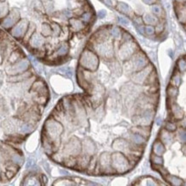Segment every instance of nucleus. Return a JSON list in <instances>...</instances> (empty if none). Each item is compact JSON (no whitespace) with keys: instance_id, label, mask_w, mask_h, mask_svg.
<instances>
[{"instance_id":"nucleus-1","label":"nucleus","mask_w":186,"mask_h":186,"mask_svg":"<svg viewBox=\"0 0 186 186\" xmlns=\"http://www.w3.org/2000/svg\"><path fill=\"white\" fill-rule=\"evenodd\" d=\"M80 64L83 68L91 70V71H94L98 68L99 59H98V57L93 52L85 50L81 56Z\"/></svg>"},{"instance_id":"nucleus-2","label":"nucleus","mask_w":186,"mask_h":186,"mask_svg":"<svg viewBox=\"0 0 186 186\" xmlns=\"http://www.w3.org/2000/svg\"><path fill=\"white\" fill-rule=\"evenodd\" d=\"M45 132L46 137L52 141H54L59 139V137L63 132V127L59 122L53 119L47 120L45 123Z\"/></svg>"},{"instance_id":"nucleus-3","label":"nucleus","mask_w":186,"mask_h":186,"mask_svg":"<svg viewBox=\"0 0 186 186\" xmlns=\"http://www.w3.org/2000/svg\"><path fill=\"white\" fill-rule=\"evenodd\" d=\"M28 66H29L28 61L26 60V59H23V60H21L17 63H16L14 65H12L9 69V72L8 73L12 75V76H16V75H18V74H21V73L26 71L28 69Z\"/></svg>"},{"instance_id":"nucleus-4","label":"nucleus","mask_w":186,"mask_h":186,"mask_svg":"<svg viewBox=\"0 0 186 186\" xmlns=\"http://www.w3.org/2000/svg\"><path fill=\"white\" fill-rule=\"evenodd\" d=\"M113 164L115 169H118L119 171H125L128 167L127 159L121 154H115L113 156Z\"/></svg>"},{"instance_id":"nucleus-5","label":"nucleus","mask_w":186,"mask_h":186,"mask_svg":"<svg viewBox=\"0 0 186 186\" xmlns=\"http://www.w3.org/2000/svg\"><path fill=\"white\" fill-rule=\"evenodd\" d=\"M28 23L26 20H22L20 23H18L11 30V34L16 38H20L23 36L27 30Z\"/></svg>"},{"instance_id":"nucleus-6","label":"nucleus","mask_w":186,"mask_h":186,"mask_svg":"<svg viewBox=\"0 0 186 186\" xmlns=\"http://www.w3.org/2000/svg\"><path fill=\"white\" fill-rule=\"evenodd\" d=\"M132 63V70L136 71V70H140L142 68H144L146 66V64H148L147 59L145 58V56L142 54L136 55L133 59H131Z\"/></svg>"},{"instance_id":"nucleus-7","label":"nucleus","mask_w":186,"mask_h":186,"mask_svg":"<svg viewBox=\"0 0 186 186\" xmlns=\"http://www.w3.org/2000/svg\"><path fill=\"white\" fill-rule=\"evenodd\" d=\"M135 52V44L133 43H125L121 46L119 51V55L122 58V59H129Z\"/></svg>"},{"instance_id":"nucleus-8","label":"nucleus","mask_w":186,"mask_h":186,"mask_svg":"<svg viewBox=\"0 0 186 186\" xmlns=\"http://www.w3.org/2000/svg\"><path fill=\"white\" fill-rule=\"evenodd\" d=\"M18 19H19L18 11L16 10V9H14V10H12V11L10 12V14H9L7 17H5V20L3 21L2 25H3L5 27H6V28H9V27H12L14 24L18 21Z\"/></svg>"},{"instance_id":"nucleus-9","label":"nucleus","mask_w":186,"mask_h":186,"mask_svg":"<svg viewBox=\"0 0 186 186\" xmlns=\"http://www.w3.org/2000/svg\"><path fill=\"white\" fill-rule=\"evenodd\" d=\"M97 51L100 55L104 57H112L113 55V46L111 44H107V43L100 44L98 46Z\"/></svg>"},{"instance_id":"nucleus-10","label":"nucleus","mask_w":186,"mask_h":186,"mask_svg":"<svg viewBox=\"0 0 186 186\" xmlns=\"http://www.w3.org/2000/svg\"><path fill=\"white\" fill-rule=\"evenodd\" d=\"M150 69L146 68L143 70H141L140 72L136 73L133 76V81H135L137 83H142L146 80V78L148 77V73H149Z\"/></svg>"},{"instance_id":"nucleus-11","label":"nucleus","mask_w":186,"mask_h":186,"mask_svg":"<svg viewBox=\"0 0 186 186\" xmlns=\"http://www.w3.org/2000/svg\"><path fill=\"white\" fill-rule=\"evenodd\" d=\"M32 89L34 91H35L36 93H38L41 96H45V95H46V93H47L46 87L41 81H38V82H34V85H33Z\"/></svg>"},{"instance_id":"nucleus-12","label":"nucleus","mask_w":186,"mask_h":186,"mask_svg":"<svg viewBox=\"0 0 186 186\" xmlns=\"http://www.w3.org/2000/svg\"><path fill=\"white\" fill-rule=\"evenodd\" d=\"M43 38L38 34H34L32 36L30 37V45L34 48H39L43 45Z\"/></svg>"},{"instance_id":"nucleus-13","label":"nucleus","mask_w":186,"mask_h":186,"mask_svg":"<svg viewBox=\"0 0 186 186\" xmlns=\"http://www.w3.org/2000/svg\"><path fill=\"white\" fill-rule=\"evenodd\" d=\"M171 110H172V113L174 115V117L176 119H182L184 117V112L181 109V107L177 105L176 103H173L171 106Z\"/></svg>"},{"instance_id":"nucleus-14","label":"nucleus","mask_w":186,"mask_h":186,"mask_svg":"<svg viewBox=\"0 0 186 186\" xmlns=\"http://www.w3.org/2000/svg\"><path fill=\"white\" fill-rule=\"evenodd\" d=\"M70 23L73 30H75V31H80L84 27L83 23L80 20H77V19H71Z\"/></svg>"},{"instance_id":"nucleus-15","label":"nucleus","mask_w":186,"mask_h":186,"mask_svg":"<svg viewBox=\"0 0 186 186\" xmlns=\"http://www.w3.org/2000/svg\"><path fill=\"white\" fill-rule=\"evenodd\" d=\"M165 147L160 141H157L154 144V153L157 155H162L165 153Z\"/></svg>"},{"instance_id":"nucleus-16","label":"nucleus","mask_w":186,"mask_h":186,"mask_svg":"<svg viewBox=\"0 0 186 186\" xmlns=\"http://www.w3.org/2000/svg\"><path fill=\"white\" fill-rule=\"evenodd\" d=\"M10 159L11 161L13 162L15 165L16 166H21L22 164L23 163V158L18 154H16V153H13L10 155Z\"/></svg>"},{"instance_id":"nucleus-17","label":"nucleus","mask_w":186,"mask_h":186,"mask_svg":"<svg viewBox=\"0 0 186 186\" xmlns=\"http://www.w3.org/2000/svg\"><path fill=\"white\" fill-rule=\"evenodd\" d=\"M143 21L144 23L148 24V25H153V24H156L158 22V19L156 18L155 16L150 15V14H146L145 16H143Z\"/></svg>"},{"instance_id":"nucleus-18","label":"nucleus","mask_w":186,"mask_h":186,"mask_svg":"<svg viewBox=\"0 0 186 186\" xmlns=\"http://www.w3.org/2000/svg\"><path fill=\"white\" fill-rule=\"evenodd\" d=\"M166 180H167L171 184L176 186L182 185V184H183V182H184L181 178L175 177V176H168V177H166Z\"/></svg>"},{"instance_id":"nucleus-19","label":"nucleus","mask_w":186,"mask_h":186,"mask_svg":"<svg viewBox=\"0 0 186 186\" xmlns=\"http://www.w3.org/2000/svg\"><path fill=\"white\" fill-rule=\"evenodd\" d=\"M52 27L50 25H48L47 23H44L41 27V33L44 36H49L52 34Z\"/></svg>"},{"instance_id":"nucleus-20","label":"nucleus","mask_w":186,"mask_h":186,"mask_svg":"<svg viewBox=\"0 0 186 186\" xmlns=\"http://www.w3.org/2000/svg\"><path fill=\"white\" fill-rule=\"evenodd\" d=\"M161 139H162V141H163L166 145H170V144L173 142V137H172V136H171L168 132H162V134H161Z\"/></svg>"},{"instance_id":"nucleus-21","label":"nucleus","mask_w":186,"mask_h":186,"mask_svg":"<svg viewBox=\"0 0 186 186\" xmlns=\"http://www.w3.org/2000/svg\"><path fill=\"white\" fill-rule=\"evenodd\" d=\"M131 140L136 144H142L143 142H145L144 138L141 135H139V134H132Z\"/></svg>"},{"instance_id":"nucleus-22","label":"nucleus","mask_w":186,"mask_h":186,"mask_svg":"<svg viewBox=\"0 0 186 186\" xmlns=\"http://www.w3.org/2000/svg\"><path fill=\"white\" fill-rule=\"evenodd\" d=\"M117 8H118V11H120L121 13L129 14L131 12L130 7H129L126 4H124V3H119L118 6H117Z\"/></svg>"},{"instance_id":"nucleus-23","label":"nucleus","mask_w":186,"mask_h":186,"mask_svg":"<svg viewBox=\"0 0 186 186\" xmlns=\"http://www.w3.org/2000/svg\"><path fill=\"white\" fill-rule=\"evenodd\" d=\"M30 76V74L28 72H23L21 73V74H18L17 76H16V77H12L11 79H10V81H12V82H16V81H21V80H23V79H26V78H27V77Z\"/></svg>"},{"instance_id":"nucleus-24","label":"nucleus","mask_w":186,"mask_h":186,"mask_svg":"<svg viewBox=\"0 0 186 186\" xmlns=\"http://www.w3.org/2000/svg\"><path fill=\"white\" fill-rule=\"evenodd\" d=\"M181 77L178 75V74H175L173 77H172V80H171V82H172V85L174 87H179L180 84H181Z\"/></svg>"},{"instance_id":"nucleus-25","label":"nucleus","mask_w":186,"mask_h":186,"mask_svg":"<svg viewBox=\"0 0 186 186\" xmlns=\"http://www.w3.org/2000/svg\"><path fill=\"white\" fill-rule=\"evenodd\" d=\"M59 73L64 75L65 77H71L73 76V71L72 69L69 68V67H63V68H60L59 70Z\"/></svg>"},{"instance_id":"nucleus-26","label":"nucleus","mask_w":186,"mask_h":186,"mask_svg":"<svg viewBox=\"0 0 186 186\" xmlns=\"http://www.w3.org/2000/svg\"><path fill=\"white\" fill-rule=\"evenodd\" d=\"M33 131V126L28 123H23V125L21 126V132L24 133V134H27V133H30Z\"/></svg>"},{"instance_id":"nucleus-27","label":"nucleus","mask_w":186,"mask_h":186,"mask_svg":"<svg viewBox=\"0 0 186 186\" xmlns=\"http://www.w3.org/2000/svg\"><path fill=\"white\" fill-rule=\"evenodd\" d=\"M167 94L168 95L170 96V97H172V98L176 97L177 95V94H178V90H177V87H174L173 85L169 87L167 89Z\"/></svg>"},{"instance_id":"nucleus-28","label":"nucleus","mask_w":186,"mask_h":186,"mask_svg":"<svg viewBox=\"0 0 186 186\" xmlns=\"http://www.w3.org/2000/svg\"><path fill=\"white\" fill-rule=\"evenodd\" d=\"M151 159H152V161H153L155 165L160 166V165H162V164H163V159L160 157V155L153 154V155H152V157H151Z\"/></svg>"},{"instance_id":"nucleus-29","label":"nucleus","mask_w":186,"mask_h":186,"mask_svg":"<svg viewBox=\"0 0 186 186\" xmlns=\"http://www.w3.org/2000/svg\"><path fill=\"white\" fill-rule=\"evenodd\" d=\"M68 51H69L68 45H66V44H64V45H61L60 48L58 50V54H59V56H64V55L67 54Z\"/></svg>"},{"instance_id":"nucleus-30","label":"nucleus","mask_w":186,"mask_h":186,"mask_svg":"<svg viewBox=\"0 0 186 186\" xmlns=\"http://www.w3.org/2000/svg\"><path fill=\"white\" fill-rule=\"evenodd\" d=\"M177 67L179 69V70L181 72H184L186 69V63H185V59H181L178 60L177 62Z\"/></svg>"},{"instance_id":"nucleus-31","label":"nucleus","mask_w":186,"mask_h":186,"mask_svg":"<svg viewBox=\"0 0 186 186\" xmlns=\"http://www.w3.org/2000/svg\"><path fill=\"white\" fill-rule=\"evenodd\" d=\"M111 34H112L113 37V38H116V39L119 38V37H120V34H121L119 28L117 27H113V29L111 30Z\"/></svg>"},{"instance_id":"nucleus-32","label":"nucleus","mask_w":186,"mask_h":186,"mask_svg":"<svg viewBox=\"0 0 186 186\" xmlns=\"http://www.w3.org/2000/svg\"><path fill=\"white\" fill-rule=\"evenodd\" d=\"M25 182H30V183L27 184V185H39V184H40L38 183V180H37L35 177H28Z\"/></svg>"},{"instance_id":"nucleus-33","label":"nucleus","mask_w":186,"mask_h":186,"mask_svg":"<svg viewBox=\"0 0 186 186\" xmlns=\"http://www.w3.org/2000/svg\"><path fill=\"white\" fill-rule=\"evenodd\" d=\"M144 32L148 35H152L154 34V27H152L151 25H148V26L144 27Z\"/></svg>"},{"instance_id":"nucleus-34","label":"nucleus","mask_w":186,"mask_h":186,"mask_svg":"<svg viewBox=\"0 0 186 186\" xmlns=\"http://www.w3.org/2000/svg\"><path fill=\"white\" fill-rule=\"evenodd\" d=\"M152 11H153V13L154 15L160 16V14H161V8H160V6H159V5H154L152 6Z\"/></svg>"},{"instance_id":"nucleus-35","label":"nucleus","mask_w":186,"mask_h":186,"mask_svg":"<svg viewBox=\"0 0 186 186\" xmlns=\"http://www.w3.org/2000/svg\"><path fill=\"white\" fill-rule=\"evenodd\" d=\"M91 18H92V14L89 13V12H86L82 16V19L85 23H88L91 20Z\"/></svg>"},{"instance_id":"nucleus-36","label":"nucleus","mask_w":186,"mask_h":186,"mask_svg":"<svg viewBox=\"0 0 186 186\" xmlns=\"http://www.w3.org/2000/svg\"><path fill=\"white\" fill-rule=\"evenodd\" d=\"M166 129L168 131H174L176 130V125L173 123L168 122L166 125Z\"/></svg>"},{"instance_id":"nucleus-37","label":"nucleus","mask_w":186,"mask_h":186,"mask_svg":"<svg viewBox=\"0 0 186 186\" xmlns=\"http://www.w3.org/2000/svg\"><path fill=\"white\" fill-rule=\"evenodd\" d=\"M52 30L54 32V34L56 35H58V34H59V33H60V27H59V26L58 24L53 23L52 26Z\"/></svg>"},{"instance_id":"nucleus-38","label":"nucleus","mask_w":186,"mask_h":186,"mask_svg":"<svg viewBox=\"0 0 186 186\" xmlns=\"http://www.w3.org/2000/svg\"><path fill=\"white\" fill-rule=\"evenodd\" d=\"M34 26L32 24V27H30L29 28H28V30H27V34H26V40H28L30 37L32 36L31 34H33V32H34Z\"/></svg>"},{"instance_id":"nucleus-39","label":"nucleus","mask_w":186,"mask_h":186,"mask_svg":"<svg viewBox=\"0 0 186 186\" xmlns=\"http://www.w3.org/2000/svg\"><path fill=\"white\" fill-rule=\"evenodd\" d=\"M145 181L147 182V183H146L147 185H155V184H156L154 183V179L151 178V177H147L145 179Z\"/></svg>"},{"instance_id":"nucleus-40","label":"nucleus","mask_w":186,"mask_h":186,"mask_svg":"<svg viewBox=\"0 0 186 186\" xmlns=\"http://www.w3.org/2000/svg\"><path fill=\"white\" fill-rule=\"evenodd\" d=\"M118 22L123 25H128L129 24V21L126 18H123V17H118Z\"/></svg>"},{"instance_id":"nucleus-41","label":"nucleus","mask_w":186,"mask_h":186,"mask_svg":"<svg viewBox=\"0 0 186 186\" xmlns=\"http://www.w3.org/2000/svg\"><path fill=\"white\" fill-rule=\"evenodd\" d=\"M106 10H104V9L100 10L99 13H98V16H99L100 18H104L105 16H106Z\"/></svg>"},{"instance_id":"nucleus-42","label":"nucleus","mask_w":186,"mask_h":186,"mask_svg":"<svg viewBox=\"0 0 186 186\" xmlns=\"http://www.w3.org/2000/svg\"><path fill=\"white\" fill-rule=\"evenodd\" d=\"M34 165V159H29L27 163V168H31Z\"/></svg>"},{"instance_id":"nucleus-43","label":"nucleus","mask_w":186,"mask_h":186,"mask_svg":"<svg viewBox=\"0 0 186 186\" xmlns=\"http://www.w3.org/2000/svg\"><path fill=\"white\" fill-rule=\"evenodd\" d=\"M179 137H180L181 141L184 142V141H185V132L184 131L180 132V133H179Z\"/></svg>"},{"instance_id":"nucleus-44","label":"nucleus","mask_w":186,"mask_h":186,"mask_svg":"<svg viewBox=\"0 0 186 186\" xmlns=\"http://www.w3.org/2000/svg\"><path fill=\"white\" fill-rule=\"evenodd\" d=\"M163 30V26L161 25V24H159V25H157V27H156V28L154 29V31H157L158 33H160L161 31Z\"/></svg>"},{"instance_id":"nucleus-45","label":"nucleus","mask_w":186,"mask_h":186,"mask_svg":"<svg viewBox=\"0 0 186 186\" xmlns=\"http://www.w3.org/2000/svg\"><path fill=\"white\" fill-rule=\"evenodd\" d=\"M142 1L147 5H153L156 2V0H142Z\"/></svg>"},{"instance_id":"nucleus-46","label":"nucleus","mask_w":186,"mask_h":186,"mask_svg":"<svg viewBox=\"0 0 186 186\" xmlns=\"http://www.w3.org/2000/svg\"><path fill=\"white\" fill-rule=\"evenodd\" d=\"M135 23H136V25H141V23H142V22H141V19L140 18V17H137V18L135 19Z\"/></svg>"},{"instance_id":"nucleus-47","label":"nucleus","mask_w":186,"mask_h":186,"mask_svg":"<svg viewBox=\"0 0 186 186\" xmlns=\"http://www.w3.org/2000/svg\"><path fill=\"white\" fill-rule=\"evenodd\" d=\"M4 13H5V12H4V7H3V5L0 4V16Z\"/></svg>"},{"instance_id":"nucleus-48","label":"nucleus","mask_w":186,"mask_h":186,"mask_svg":"<svg viewBox=\"0 0 186 186\" xmlns=\"http://www.w3.org/2000/svg\"><path fill=\"white\" fill-rule=\"evenodd\" d=\"M105 3H106V5L112 6V1L111 0H105Z\"/></svg>"},{"instance_id":"nucleus-49","label":"nucleus","mask_w":186,"mask_h":186,"mask_svg":"<svg viewBox=\"0 0 186 186\" xmlns=\"http://www.w3.org/2000/svg\"><path fill=\"white\" fill-rule=\"evenodd\" d=\"M176 1H177V2H181L182 0H176Z\"/></svg>"}]
</instances>
